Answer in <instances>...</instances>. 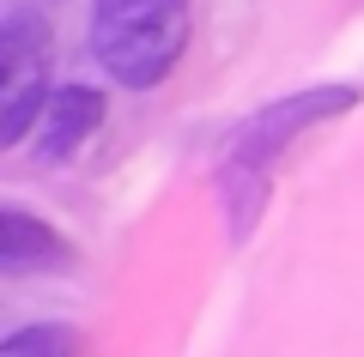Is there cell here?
I'll use <instances>...</instances> for the list:
<instances>
[{
    "label": "cell",
    "mask_w": 364,
    "mask_h": 357,
    "mask_svg": "<svg viewBox=\"0 0 364 357\" xmlns=\"http://www.w3.org/2000/svg\"><path fill=\"white\" fill-rule=\"evenodd\" d=\"M358 97H364L358 85H304L291 97L261 103L249 121H237V133L225 140V158H219V206H225V224H231V243L255 236L279 158L322 121H340L346 109H358Z\"/></svg>",
    "instance_id": "obj_1"
},
{
    "label": "cell",
    "mask_w": 364,
    "mask_h": 357,
    "mask_svg": "<svg viewBox=\"0 0 364 357\" xmlns=\"http://www.w3.org/2000/svg\"><path fill=\"white\" fill-rule=\"evenodd\" d=\"M182 49H188V0H91V55L116 85H164Z\"/></svg>",
    "instance_id": "obj_2"
},
{
    "label": "cell",
    "mask_w": 364,
    "mask_h": 357,
    "mask_svg": "<svg viewBox=\"0 0 364 357\" xmlns=\"http://www.w3.org/2000/svg\"><path fill=\"white\" fill-rule=\"evenodd\" d=\"M49 61H55L49 18L25 0H13L0 18V145H18L25 133H37L43 109L55 97Z\"/></svg>",
    "instance_id": "obj_3"
},
{
    "label": "cell",
    "mask_w": 364,
    "mask_h": 357,
    "mask_svg": "<svg viewBox=\"0 0 364 357\" xmlns=\"http://www.w3.org/2000/svg\"><path fill=\"white\" fill-rule=\"evenodd\" d=\"M104 115H109V103L97 85H55L49 109L37 121V158L43 164H67L91 133L104 128Z\"/></svg>",
    "instance_id": "obj_4"
},
{
    "label": "cell",
    "mask_w": 364,
    "mask_h": 357,
    "mask_svg": "<svg viewBox=\"0 0 364 357\" xmlns=\"http://www.w3.org/2000/svg\"><path fill=\"white\" fill-rule=\"evenodd\" d=\"M49 267H73V243L49 218L25 212V206H0V273H49Z\"/></svg>",
    "instance_id": "obj_5"
},
{
    "label": "cell",
    "mask_w": 364,
    "mask_h": 357,
    "mask_svg": "<svg viewBox=\"0 0 364 357\" xmlns=\"http://www.w3.org/2000/svg\"><path fill=\"white\" fill-rule=\"evenodd\" d=\"M0 357H85V333L67 321H31L0 339Z\"/></svg>",
    "instance_id": "obj_6"
}]
</instances>
